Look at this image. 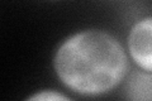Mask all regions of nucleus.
Wrapping results in <instances>:
<instances>
[{
	"label": "nucleus",
	"instance_id": "4",
	"mask_svg": "<svg viewBox=\"0 0 152 101\" xmlns=\"http://www.w3.org/2000/svg\"><path fill=\"white\" fill-rule=\"evenodd\" d=\"M27 100H36V101H60V100H70L69 96L60 92L57 90H39L34 94L29 95Z\"/></svg>",
	"mask_w": 152,
	"mask_h": 101
},
{
	"label": "nucleus",
	"instance_id": "2",
	"mask_svg": "<svg viewBox=\"0 0 152 101\" xmlns=\"http://www.w3.org/2000/svg\"><path fill=\"white\" fill-rule=\"evenodd\" d=\"M127 51L137 67L152 71V15L138 19L131 27Z\"/></svg>",
	"mask_w": 152,
	"mask_h": 101
},
{
	"label": "nucleus",
	"instance_id": "1",
	"mask_svg": "<svg viewBox=\"0 0 152 101\" xmlns=\"http://www.w3.org/2000/svg\"><path fill=\"white\" fill-rule=\"evenodd\" d=\"M53 70L69 90L83 96L104 95L119 86L129 71L122 43L100 29L65 38L55 52Z\"/></svg>",
	"mask_w": 152,
	"mask_h": 101
},
{
	"label": "nucleus",
	"instance_id": "3",
	"mask_svg": "<svg viewBox=\"0 0 152 101\" xmlns=\"http://www.w3.org/2000/svg\"><path fill=\"white\" fill-rule=\"evenodd\" d=\"M122 84V95L124 99L133 101L152 100V71L140 67L132 68Z\"/></svg>",
	"mask_w": 152,
	"mask_h": 101
}]
</instances>
